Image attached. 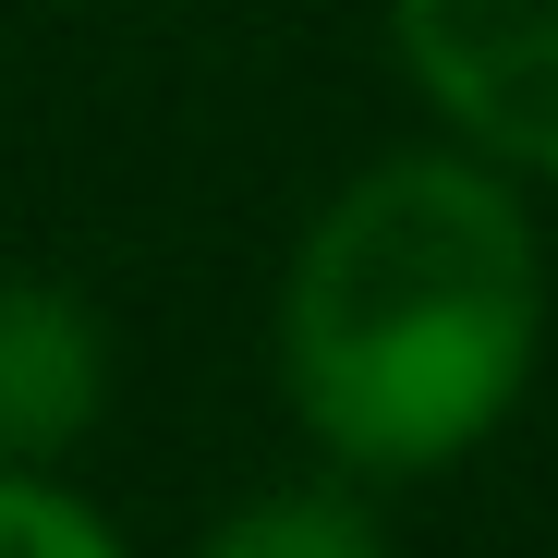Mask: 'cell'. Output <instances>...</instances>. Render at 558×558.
<instances>
[{
    "mask_svg": "<svg viewBox=\"0 0 558 558\" xmlns=\"http://www.w3.org/2000/svg\"><path fill=\"white\" fill-rule=\"evenodd\" d=\"M546 267L510 182L474 158H389L304 231L279 364L352 474H437L534 377Z\"/></svg>",
    "mask_w": 558,
    "mask_h": 558,
    "instance_id": "cell-1",
    "label": "cell"
},
{
    "mask_svg": "<svg viewBox=\"0 0 558 558\" xmlns=\"http://www.w3.org/2000/svg\"><path fill=\"white\" fill-rule=\"evenodd\" d=\"M110 401V352L98 316L49 279H0V461H49L98 425Z\"/></svg>",
    "mask_w": 558,
    "mask_h": 558,
    "instance_id": "cell-3",
    "label": "cell"
},
{
    "mask_svg": "<svg viewBox=\"0 0 558 558\" xmlns=\"http://www.w3.org/2000/svg\"><path fill=\"white\" fill-rule=\"evenodd\" d=\"M0 558H122V546L85 498H61L37 474H0Z\"/></svg>",
    "mask_w": 558,
    "mask_h": 558,
    "instance_id": "cell-5",
    "label": "cell"
},
{
    "mask_svg": "<svg viewBox=\"0 0 558 558\" xmlns=\"http://www.w3.org/2000/svg\"><path fill=\"white\" fill-rule=\"evenodd\" d=\"M401 49L474 146L558 170V0H401Z\"/></svg>",
    "mask_w": 558,
    "mask_h": 558,
    "instance_id": "cell-2",
    "label": "cell"
},
{
    "mask_svg": "<svg viewBox=\"0 0 558 558\" xmlns=\"http://www.w3.org/2000/svg\"><path fill=\"white\" fill-rule=\"evenodd\" d=\"M207 558H377V522L316 498V486H279V498H243L207 534Z\"/></svg>",
    "mask_w": 558,
    "mask_h": 558,
    "instance_id": "cell-4",
    "label": "cell"
}]
</instances>
